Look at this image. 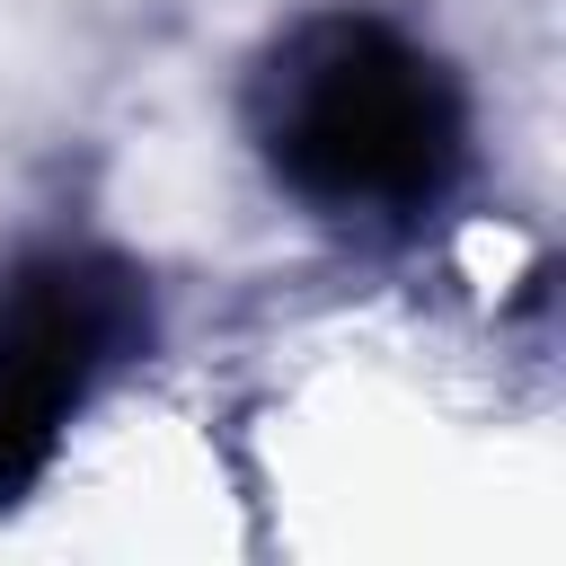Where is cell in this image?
<instances>
[{
  "label": "cell",
  "mask_w": 566,
  "mask_h": 566,
  "mask_svg": "<svg viewBox=\"0 0 566 566\" xmlns=\"http://www.w3.org/2000/svg\"><path fill=\"white\" fill-rule=\"evenodd\" d=\"M256 142L274 177L336 221L416 212L460 159V97L424 44L380 18H301L256 71Z\"/></svg>",
  "instance_id": "6da1fadb"
},
{
  "label": "cell",
  "mask_w": 566,
  "mask_h": 566,
  "mask_svg": "<svg viewBox=\"0 0 566 566\" xmlns=\"http://www.w3.org/2000/svg\"><path fill=\"white\" fill-rule=\"evenodd\" d=\"M142 292L97 256H44L0 283V495H18L88 380L133 345Z\"/></svg>",
  "instance_id": "7a4b0ae2"
}]
</instances>
